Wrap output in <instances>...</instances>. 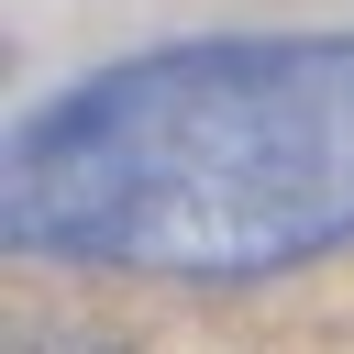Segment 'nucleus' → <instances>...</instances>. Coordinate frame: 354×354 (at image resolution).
<instances>
[{
  "mask_svg": "<svg viewBox=\"0 0 354 354\" xmlns=\"http://www.w3.org/2000/svg\"><path fill=\"white\" fill-rule=\"evenodd\" d=\"M66 354H100V343H66Z\"/></svg>",
  "mask_w": 354,
  "mask_h": 354,
  "instance_id": "f03ea898",
  "label": "nucleus"
},
{
  "mask_svg": "<svg viewBox=\"0 0 354 354\" xmlns=\"http://www.w3.org/2000/svg\"><path fill=\"white\" fill-rule=\"evenodd\" d=\"M22 254L111 277H277L354 243V33H188L11 122Z\"/></svg>",
  "mask_w": 354,
  "mask_h": 354,
  "instance_id": "f257e3e1",
  "label": "nucleus"
}]
</instances>
